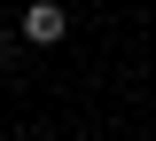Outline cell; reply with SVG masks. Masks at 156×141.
<instances>
[{"mask_svg":"<svg viewBox=\"0 0 156 141\" xmlns=\"http://www.w3.org/2000/svg\"><path fill=\"white\" fill-rule=\"evenodd\" d=\"M62 32H70V16H62L55 0H39V8H23V47H55Z\"/></svg>","mask_w":156,"mask_h":141,"instance_id":"obj_1","label":"cell"}]
</instances>
